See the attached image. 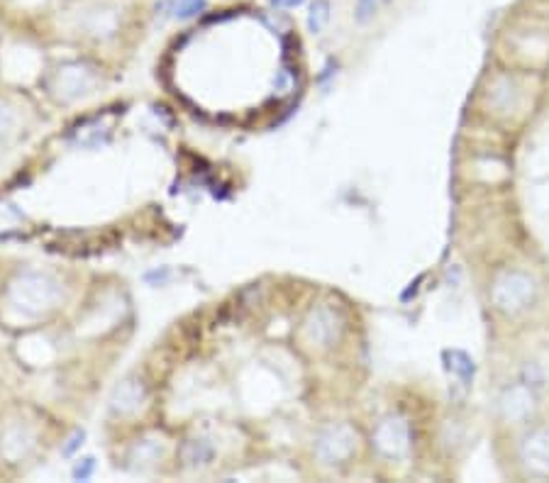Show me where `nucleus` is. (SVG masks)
Segmentation results:
<instances>
[{
    "instance_id": "obj_1",
    "label": "nucleus",
    "mask_w": 549,
    "mask_h": 483,
    "mask_svg": "<svg viewBox=\"0 0 549 483\" xmlns=\"http://www.w3.org/2000/svg\"><path fill=\"white\" fill-rule=\"evenodd\" d=\"M64 288L54 276L44 271H25L18 279L10 283V305L25 318H42L52 313L61 303Z\"/></svg>"
},
{
    "instance_id": "obj_2",
    "label": "nucleus",
    "mask_w": 549,
    "mask_h": 483,
    "mask_svg": "<svg viewBox=\"0 0 549 483\" xmlns=\"http://www.w3.org/2000/svg\"><path fill=\"white\" fill-rule=\"evenodd\" d=\"M537 298V281L528 271H506L493 283L491 301L496 310L506 315H518L528 310Z\"/></svg>"
},
{
    "instance_id": "obj_3",
    "label": "nucleus",
    "mask_w": 549,
    "mask_h": 483,
    "mask_svg": "<svg viewBox=\"0 0 549 483\" xmlns=\"http://www.w3.org/2000/svg\"><path fill=\"white\" fill-rule=\"evenodd\" d=\"M357 449V435L349 425H327L325 430L315 437V457L327 466H335L347 462Z\"/></svg>"
},
{
    "instance_id": "obj_4",
    "label": "nucleus",
    "mask_w": 549,
    "mask_h": 483,
    "mask_svg": "<svg viewBox=\"0 0 549 483\" xmlns=\"http://www.w3.org/2000/svg\"><path fill=\"white\" fill-rule=\"evenodd\" d=\"M518 459L523 469L537 479L549 476V427H532L518 442Z\"/></svg>"
},
{
    "instance_id": "obj_5",
    "label": "nucleus",
    "mask_w": 549,
    "mask_h": 483,
    "mask_svg": "<svg viewBox=\"0 0 549 483\" xmlns=\"http://www.w3.org/2000/svg\"><path fill=\"white\" fill-rule=\"evenodd\" d=\"M371 442L379 449L381 457L401 459L410 447V427L398 415H388V418L376 423L374 432H371Z\"/></svg>"
},
{
    "instance_id": "obj_6",
    "label": "nucleus",
    "mask_w": 549,
    "mask_h": 483,
    "mask_svg": "<svg viewBox=\"0 0 549 483\" xmlns=\"http://www.w3.org/2000/svg\"><path fill=\"white\" fill-rule=\"evenodd\" d=\"M498 410H501V418L506 423H528L537 410L535 388L525 381L510 383V386L503 388L501 398H498Z\"/></svg>"
},
{
    "instance_id": "obj_7",
    "label": "nucleus",
    "mask_w": 549,
    "mask_h": 483,
    "mask_svg": "<svg viewBox=\"0 0 549 483\" xmlns=\"http://www.w3.org/2000/svg\"><path fill=\"white\" fill-rule=\"evenodd\" d=\"M93 83H96V74L86 64H64L54 74V91L64 101H76V98L86 96Z\"/></svg>"
},
{
    "instance_id": "obj_8",
    "label": "nucleus",
    "mask_w": 549,
    "mask_h": 483,
    "mask_svg": "<svg viewBox=\"0 0 549 483\" xmlns=\"http://www.w3.org/2000/svg\"><path fill=\"white\" fill-rule=\"evenodd\" d=\"M305 335L318 347H327L340 335V318L332 308H315L305 320Z\"/></svg>"
},
{
    "instance_id": "obj_9",
    "label": "nucleus",
    "mask_w": 549,
    "mask_h": 483,
    "mask_svg": "<svg viewBox=\"0 0 549 483\" xmlns=\"http://www.w3.org/2000/svg\"><path fill=\"white\" fill-rule=\"evenodd\" d=\"M144 398H147V391H144L142 381L127 379L122 381L118 388L113 391V398H110V405H113L115 413L120 415H132L142 408Z\"/></svg>"
},
{
    "instance_id": "obj_10",
    "label": "nucleus",
    "mask_w": 549,
    "mask_h": 483,
    "mask_svg": "<svg viewBox=\"0 0 549 483\" xmlns=\"http://www.w3.org/2000/svg\"><path fill=\"white\" fill-rule=\"evenodd\" d=\"M32 449H35V435H32V430H27L25 425L10 427V430L5 432L3 452L8 459L20 462V459H25Z\"/></svg>"
},
{
    "instance_id": "obj_11",
    "label": "nucleus",
    "mask_w": 549,
    "mask_h": 483,
    "mask_svg": "<svg viewBox=\"0 0 549 483\" xmlns=\"http://www.w3.org/2000/svg\"><path fill=\"white\" fill-rule=\"evenodd\" d=\"M445 362H447V369L452 371V376H457L464 386H471L476 366H474V359H471L467 352H462V349H449V352H445Z\"/></svg>"
},
{
    "instance_id": "obj_12",
    "label": "nucleus",
    "mask_w": 549,
    "mask_h": 483,
    "mask_svg": "<svg viewBox=\"0 0 549 483\" xmlns=\"http://www.w3.org/2000/svg\"><path fill=\"white\" fill-rule=\"evenodd\" d=\"M213 454L215 449L208 440H191L186 442V447H183V459H186V464L193 466V469H196V466L210 464Z\"/></svg>"
},
{
    "instance_id": "obj_13",
    "label": "nucleus",
    "mask_w": 549,
    "mask_h": 483,
    "mask_svg": "<svg viewBox=\"0 0 549 483\" xmlns=\"http://www.w3.org/2000/svg\"><path fill=\"white\" fill-rule=\"evenodd\" d=\"M159 457H162V444H159L157 440H144L137 444L135 449H132L130 462H135L132 464L135 469H144V466H152Z\"/></svg>"
},
{
    "instance_id": "obj_14",
    "label": "nucleus",
    "mask_w": 549,
    "mask_h": 483,
    "mask_svg": "<svg viewBox=\"0 0 549 483\" xmlns=\"http://www.w3.org/2000/svg\"><path fill=\"white\" fill-rule=\"evenodd\" d=\"M327 20H330V3L327 0H315L308 13V30L313 35H320L325 30Z\"/></svg>"
},
{
    "instance_id": "obj_15",
    "label": "nucleus",
    "mask_w": 549,
    "mask_h": 483,
    "mask_svg": "<svg viewBox=\"0 0 549 483\" xmlns=\"http://www.w3.org/2000/svg\"><path fill=\"white\" fill-rule=\"evenodd\" d=\"M205 0H176L174 3V15L179 20H191L198 13H203Z\"/></svg>"
},
{
    "instance_id": "obj_16",
    "label": "nucleus",
    "mask_w": 549,
    "mask_h": 483,
    "mask_svg": "<svg viewBox=\"0 0 549 483\" xmlns=\"http://www.w3.org/2000/svg\"><path fill=\"white\" fill-rule=\"evenodd\" d=\"M15 125H18V115L10 105L0 103V140H5L8 135H13Z\"/></svg>"
},
{
    "instance_id": "obj_17",
    "label": "nucleus",
    "mask_w": 549,
    "mask_h": 483,
    "mask_svg": "<svg viewBox=\"0 0 549 483\" xmlns=\"http://www.w3.org/2000/svg\"><path fill=\"white\" fill-rule=\"evenodd\" d=\"M93 469H96V459H93V457L81 459V462L74 466V479L76 481H88V479H91Z\"/></svg>"
},
{
    "instance_id": "obj_18",
    "label": "nucleus",
    "mask_w": 549,
    "mask_h": 483,
    "mask_svg": "<svg viewBox=\"0 0 549 483\" xmlns=\"http://www.w3.org/2000/svg\"><path fill=\"white\" fill-rule=\"evenodd\" d=\"M376 5H379V0H357V20L366 22L374 18Z\"/></svg>"
},
{
    "instance_id": "obj_19",
    "label": "nucleus",
    "mask_w": 549,
    "mask_h": 483,
    "mask_svg": "<svg viewBox=\"0 0 549 483\" xmlns=\"http://www.w3.org/2000/svg\"><path fill=\"white\" fill-rule=\"evenodd\" d=\"M274 8H284V10H291V8H298V5H303L305 0H269Z\"/></svg>"
},
{
    "instance_id": "obj_20",
    "label": "nucleus",
    "mask_w": 549,
    "mask_h": 483,
    "mask_svg": "<svg viewBox=\"0 0 549 483\" xmlns=\"http://www.w3.org/2000/svg\"><path fill=\"white\" fill-rule=\"evenodd\" d=\"M79 444H83V432H76V435L69 440V444H66V447H64V454H66V457H69V454L74 452V449L79 447Z\"/></svg>"
}]
</instances>
